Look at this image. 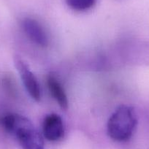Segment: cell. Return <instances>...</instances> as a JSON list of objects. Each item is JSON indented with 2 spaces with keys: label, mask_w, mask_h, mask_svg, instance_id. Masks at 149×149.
<instances>
[{
  "label": "cell",
  "mask_w": 149,
  "mask_h": 149,
  "mask_svg": "<svg viewBox=\"0 0 149 149\" xmlns=\"http://www.w3.org/2000/svg\"><path fill=\"white\" fill-rule=\"evenodd\" d=\"M0 126L15 136L22 149H45L42 137L26 117L14 113L5 114L0 118Z\"/></svg>",
  "instance_id": "1"
},
{
  "label": "cell",
  "mask_w": 149,
  "mask_h": 149,
  "mask_svg": "<svg viewBox=\"0 0 149 149\" xmlns=\"http://www.w3.org/2000/svg\"><path fill=\"white\" fill-rule=\"evenodd\" d=\"M23 30L27 37L37 45L45 47L48 45L49 39L42 26L35 19L26 18L21 22Z\"/></svg>",
  "instance_id": "4"
},
{
  "label": "cell",
  "mask_w": 149,
  "mask_h": 149,
  "mask_svg": "<svg viewBox=\"0 0 149 149\" xmlns=\"http://www.w3.org/2000/svg\"><path fill=\"white\" fill-rule=\"evenodd\" d=\"M42 133L49 141H58L64 135V127L62 119L58 115L51 113L45 117L42 123Z\"/></svg>",
  "instance_id": "5"
},
{
  "label": "cell",
  "mask_w": 149,
  "mask_h": 149,
  "mask_svg": "<svg viewBox=\"0 0 149 149\" xmlns=\"http://www.w3.org/2000/svg\"><path fill=\"white\" fill-rule=\"evenodd\" d=\"M137 124L134 110L127 105H121L109 118L107 125V134L112 140L126 142L133 135Z\"/></svg>",
  "instance_id": "2"
},
{
  "label": "cell",
  "mask_w": 149,
  "mask_h": 149,
  "mask_svg": "<svg viewBox=\"0 0 149 149\" xmlns=\"http://www.w3.org/2000/svg\"><path fill=\"white\" fill-rule=\"evenodd\" d=\"M97 0H66L67 5L76 11H86L92 8Z\"/></svg>",
  "instance_id": "7"
},
{
  "label": "cell",
  "mask_w": 149,
  "mask_h": 149,
  "mask_svg": "<svg viewBox=\"0 0 149 149\" xmlns=\"http://www.w3.org/2000/svg\"><path fill=\"white\" fill-rule=\"evenodd\" d=\"M15 65L21 76L23 84L30 97L36 102L40 101V86L34 73L29 70L26 63L18 57H15Z\"/></svg>",
  "instance_id": "3"
},
{
  "label": "cell",
  "mask_w": 149,
  "mask_h": 149,
  "mask_svg": "<svg viewBox=\"0 0 149 149\" xmlns=\"http://www.w3.org/2000/svg\"><path fill=\"white\" fill-rule=\"evenodd\" d=\"M47 85L50 93L60 107L67 110L68 108V99L65 90L58 78L53 73L48 74L47 77Z\"/></svg>",
  "instance_id": "6"
}]
</instances>
